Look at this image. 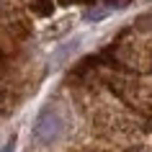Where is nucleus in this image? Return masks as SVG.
<instances>
[{
    "mask_svg": "<svg viewBox=\"0 0 152 152\" xmlns=\"http://www.w3.org/2000/svg\"><path fill=\"white\" fill-rule=\"evenodd\" d=\"M59 137H62V119H59V113H54L52 108H44L39 113L36 124H34V139L47 147V144H54Z\"/></svg>",
    "mask_w": 152,
    "mask_h": 152,
    "instance_id": "f257e3e1",
    "label": "nucleus"
},
{
    "mask_svg": "<svg viewBox=\"0 0 152 152\" xmlns=\"http://www.w3.org/2000/svg\"><path fill=\"white\" fill-rule=\"evenodd\" d=\"M103 16H106L103 8H90L88 13H85V18H88V21H98V18H103Z\"/></svg>",
    "mask_w": 152,
    "mask_h": 152,
    "instance_id": "f03ea898",
    "label": "nucleus"
},
{
    "mask_svg": "<svg viewBox=\"0 0 152 152\" xmlns=\"http://www.w3.org/2000/svg\"><path fill=\"white\" fill-rule=\"evenodd\" d=\"M5 152H13V139H10V142L5 144Z\"/></svg>",
    "mask_w": 152,
    "mask_h": 152,
    "instance_id": "7ed1b4c3",
    "label": "nucleus"
}]
</instances>
